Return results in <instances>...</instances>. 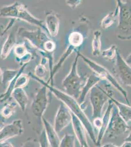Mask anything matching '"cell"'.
Returning <instances> with one entry per match:
<instances>
[{
  "label": "cell",
  "instance_id": "obj_1",
  "mask_svg": "<svg viewBox=\"0 0 131 147\" xmlns=\"http://www.w3.org/2000/svg\"><path fill=\"white\" fill-rule=\"evenodd\" d=\"M30 76L37 82L42 85L46 86L48 90L52 92L57 99L66 105L71 113L73 114L81 122L85 127L86 132L90 137L92 142L95 145L96 142V136L95 133V129L93 127V124L88 118V116L84 112L83 107L80 105L77 99L66 93L60 90L53 86L47 84L46 82L37 78L34 75L30 74Z\"/></svg>",
  "mask_w": 131,
  "mask_h": 147
},
{
  "label": "cell",
  "instance_id": "obj_2",
  "mask_svg": "<svg viewBox=\"0 0 131 147\" xmlns=\"http://www.w3.org/2000/svg\"><path fill=\"white\" fill-rule=\"evenodd\" d=\"M79 51H77V55L75 57L71 68L68 74L62 81V85L67 94L74 98H79L82 89L86 82L88 76H80L77 72V63L79 58Z\"/></svg>",
  "mask_w": 131,
  "mask_h": 147
},
{
  "label": "cell",
  "instance_id": "obj_3",
  "mask_svg": "<svg viewBox=\"0 0 131 147\" xmlns=\"http://www.w3.org/2000/svg\"><path fill=\"white\" fill-rule=\"evenodd\" d=\"M0 17L18 19L32 25L36 26L47 32L43 20L36 18L32 15L24 5L18 2L0 9Z\"/></svg>",
  "mask_w": 131,
  "mask_h": 147
},
{
  "label": "cell",
  "instance_id": "obj_4",
  "mask_svg": "<svg viewBox=\"0 0 131 147\" xmlns=\"http://www.w3.org/2000/svg\"><path fill=\"white\" fill-rule=\"evenodd\" d=\"M79 55V57H81L83 59L84 62L86 63L87 65L90 67L95 75L99 77L102 80H107L116 89L119 91L124 98L127 104L130 105L129 100H128L127 91L123 88L118 80L116 79V78L107 69L99 64L97 63V62H95L93 60L82 55L80 52Z\"/></svg>",
  "mask_w": 131,
  "mask_h": 147
},
{
  "label": "cell",
  "instance_id": "obj_5",
  "mask_svg": "<svg viewBox=\"0 0 131 147\" xmlns=\"http://www.w3.org/2000/svg\"><path fill=\"white\" fill-rule=\"evenodd\" d=\"M89 99L92 107V118H101L102 116L103 107L113 96L112 91L108 89L102 88L98 84L92 88L89 92Z\"/></svg>",
  "mask_w": 131,
  "mask_h": 147
},
{
  "label": "cell",
  "instance_id": "obj_6",
  "mask_svg": "<svg viewBox=\"0 0 131 147\" xmlns=\"http://www.w3.org/2000/svg\"><path fill=\"white\" fill-rule=\"evenodd\" d=\"M130 129V127L120 116L117 107L114 104L105 136L109 138H116L126 134Z\"/></svg>",
  "mask_w": 131,
  "mask_h": 147
},
{
  "label": "cell",
  "instance_id": "obj_7",
  "mask_svg": "<svg viewBox=\"0 0 131 147\" xmlns=\"http://www.w3.org/2000/svg\"><path fill=\"white\" fill-rule=\"evenodd\" d=\"M18 35L26 39L32 45L38 50L44 52L46 44L52 40L41 28H38L36 30H30L24 28H20L17 32Z\"/></svg>",
  "mask_w": 131,
  "mask_h": 147
},
{
  "label": "cell",
  "instance_id": "obj_8",
  "mask_svg": "<svg viewBox=\"0 0 131 147\" xmlns=\"http://www.w3.org/2000/svg\"><path fill=\"white\" fill-rule=\"evenodd\" d=\"M48 89L42 85L37 92L31 105V109L33 115L39 120H42L44 114L48 107Z\"/></svg>",
  "mask_w": 131,
  "mask_h": 147
},
{
  "label": "cell",
  "instance_id": "obj_9",
  "mask_svg": "<svg viewBox=\"0 0 131 147\" xmlns=\"http://www.w3.org/2000/svg\"><path fill=\"white\" fill-rule=\"evenodd\" d=\"M115 60V65L113 68V72L124 85L131 86V66L127 63L118 48L116 50Z\"/></svg>",
  "mask_w": 131,
  "mask_h": 147
},
{
  "label": "cell",
  "instance_id": "obj_10",
  "mask_svg": "<svg viewBox=\"0 0 131 147\" xmlns=\"http://www.w3.org/2000/svg\"><path fill=\"white\" fill-rule=\"evenodd\" d=\"M118 7V28L124 32L131 30V7L127 3L116 1Z\"/></svg>",
  "mask_w": 131,
  "mask_h": 147
},
{
  "label": "cell",
  "instance_id": "obj_11",
  "mask_svg": "<svg viewBox=\"0 0 131 147\" xmlns=\"http://www.w3.org/2000/svg\"><path fill=\"white\" fill-rule=\"evenodd\" d=\"M72 115L66 105L61 102L57 110L54 122V129L58 134L71 123Z\"/></svg>",
  "mask_w": 131,
  "mask_h": 147
},
{
  "label": "cell",
  "instance_id": "obj_12",
  "mask_svg": "<svg viewBox=\"0 0 131 147\" xmlns=\"http://www.w3.org/2000/svg\"><path fill=\"white\" fill-rule=\"evenodd\" d=\"M22 120H15L11 124L5 125L0 129V142L8 140L9 139L21 136L24 133Z\"/></svg>",
  "mask_w": 131,
  "mask_h": 147
},
{
  "label": "cell",
  "instance_id": "obj_13",
  "mask_svg": "<svg viewBox=\"0 0 131 147\" xmlns=\"http://www.w3.org/2000/svg\"><path fill=\"white\" fill-rule=\"evenodd\" d=\"M72 115L71 124L73 125L75 137L78 140L81 147H90L87 139L86 131L81 121L73 114Z\"/></svg>",
  "mask_w": 131,
  "mask_h": 147
},
{
  "label": "cell",
  "instance_id": "obj_14",
  "mask_svg": "<svg viewBox=\"0 0 131 147\" xmlns=\"http://www.w3.org/2000/svg\"><path fill=\"white\" fill-rule=\"evenodd\" d=\"M45 27L47 32L53 37L56 36L60 27V19L54 12H48L46 13Z\"/></svg>",
  "mask_w": 131,
  "mask_h": 147
},
{
  "label": "cell",
  "instance_id": "obj_15",
  "mask_svg": "<svg viewBox=\"0 0 131 147\" xmlns=\"http://www.w3.org/2000/svg\"><path fill=\"white\" fill-rule=\"evenodd\" d=\"M113 105L114 104L113 102L109 100L108 102V106L106 111L103 114V116L101 117V126L98 130V136H96V142L95 144V145L98 147L101 146V142L102 141L103 137L104 136L105 131L109 122L110 118Z\"/></svg>",
  "mask_w": 131,
  "mask_h": 147
},
{
  "label": "cell",
  "instance_id": "obj_16",
  "mask_svg": "<svg viewBox=\"0 0 131 147\" xmlns=\"http://www.w3.org/2000/svg\"><path fill=\"white\" fill-rule=\"evenodd\" d=\"M43 124V129L45 130L46 139L50 144V147H59L60 144V138L55 131L53 126L47 120L45 117L42 118Z\"/></svg>",
  "mask_w": 131,
  "mask_h": 147
},
{
  "label": "cell",
  "instance_id": "obj_17",
  "mask_svg": "<svg viewBox=\"0 0 131 147\" xmlns=\"http://www.w3.org/2000/svg\"><path fill=\"white\" fill-rule=\"evenodd\" d=\"M101 80H102L95 74H93L88 76L86 82L82 89L79 97L77 99V101L80 105L81 106L82 105V104L85 101L87 95L90 92L92 88L99 84Z\"/></svg>",
  "mask_w": 131,
  "mask_h": 147
},
{
  "label": "cell",
  "instance_id": "obj_18",
  "mask_svg": "<svg viewBox=\"0 0 131 147\" xmlns=\"http://www.w3.org/2000/svg\"><path fill=\"white\" fill-rule=\"evenodd\" d=\"M75 49L76 48L75 47L69 45L67 49L65 51V52L60 57V59L57 63L56 64L53 66L52 72L50 73V78L48 79V82H46L47 84H49L50 85L52 86H53V78L55 74L56 73L57 71L59 70V69L61 68L63 63L65 62V60H66L67 59L70 57V55L73 53V51L75 50Z\"/></svg>",
  "mask_w": 131,
  "mask_h": 147
},
{
  "label": "cell",
  "instance_id": "obj_19",
  "mask_svg": "<svg viewBox=\"0 0 131 147\" xmlns=\"http://www.w3.org/2000/svg\"><path fill=\"white\" fill-rule=\"evenodd\" d=\"M11 96L23 111L26 110L28 105V97L23 88H16L12 92Z\"/></svg>",
  "mask_w": 131,
  "mask_h": 147
},
{
  "label": "cell",
  "instance_id": "obj_20",
  "mask_svg": "<svg viewBox=\"0 0 131 147\" xmlns=\"http://www.w3.org/2000/svg\"><path fill=\"white\" fill-rule=\"evenodd\" d=\"M110 100L116 106L118 111V113L120 116L122 118V119L127 124L131 122V109L130 105L123 104L122 102H120L113 98V96L110 97Z\"/></svg>",
  "mask_w": 131,
  "mask_h": 147
},
{
  "label": "cell",
  "instance_id": "obj_21",
  "mask_svg": "<svg viewBox=\"0 0 131 147\" xmlns=\"http://www.w3.org/2000/svg\"><path fill=\"white\" fill-rule=\"evenodd\" d=\"M16 31H12L3 44L1 53V58L3 59H7L12 49L16 45Z\"/></svg>",
  "mask_w": 131,
  "mask_h": 147
},
{
  "label": "cell",
  "instance_id": "obj_22",
  "mask_svg": "<svg viewBox=\"0 0 131 147\" xmlns=\"http://www.w3.org/2000/svg\"><path fill=\"white\" fill-rule=\"evenodd\" d=\"M101 36L102 32L100 30L93 32V37L92 41V54L93 56L98 57L101 54Z\"/></svg>",
  "mask_w": 131,
  "mask_h": 147
},
{
  "label": "cell",
  "instance_id": "obj_23",
  "mask_svg": "<svg viewBox=\"0 0 131 147\" xmlns=\"http://www.w3.org/2000/svg\"><path fill=\"white\" fill-rule=\"evenodd\" d=\"M48 62V59L45 56H42L40 64L37 66L35 69V77L45 81L48 70L46 67V64Z\"/></svg>",
  "mask_w": 131,
  "mask_h": 147
},
{
  "label": "cell",
  "instance_id": "obj_24",
  "mask_svg": "<svg viewBox=\"0 0 131 147\" xmlns=\"http://www.w3.org/2000/svg\"><path fill=\"white\" fill-rule=\"evenodd\" d=\"M118 7L116 6L115 10L110 12L103 18L101 22V27L104 30H106L111 27L116 21L118 17Z\"/></svg>",
  "mask_w": 131,
  "mask_h": 147
},
{
  "label": "cell",
  "instance_id": "obj_25",
  "mask_svg": "<svg viewBox=\"0 0 131 147\" xmlns=\"http://www.w3.org/2000/svg\"><path fill=\"white\" fill-rule=\"evenodd\" d=\"M69 45L77 49L82 45L84 41V36L79 32H73L70 34L69 37Z\"/></svg>",
  "mask_w": 131,
  "mask_h": 147
},
{
  "label": "cell",
  "instance_id": "obj_26",
  "mask_svg": "<svg viewBox=\"0 0 131 147\" xmlns=\"http://www.w3.org/2000/svg\"><path fill=\"white\" fill-rule=\"evenodd\" d=\"M20 71L18 70H6L2 74V83L5 85H8L13 80Z\"/></svg>",
  "mask_w": 131,
  "mask_h": 147
},
{
  "label": "cell",
  "instance_id": "obj_27",
  "mask_svg": "<svg viewBox=\"0 0 131 147\" xmlns=\"http://www.w3.org/2000/svg\"><path fill=\"white\" fill-rule=\"evenodd\" d=\"M17 105L16 102H13L7 104L1 110V116L5 119L9 118L15 112V107Z\"/></svg>",
  "mask_w": 131,
  "mask_h": 147
},
{
  "label": "cell",
  "instance_id": "obj_28",
  "mask_svg": "<svg viewBox=\"0 0 131 147\" xmlns=\"http://www.w3.org/2000/svg\"><path fill=\"white\" fill-rule=\"evenodd\" d=\"M59 147H75V137L71 134H65L60 140Z\"/></svg>",
  "mask_w": 131,
  "mask_h": 147
},
{
  "label": "cell",
  "instance_id": "obj_29",
  "mask_svg": "<svg viewBox=\"0 0 131 147\" xmlns=\"http://www.w3.org/2000/svg\"><path fill=\"white\" fill-rule=\"evenodd\" d=\"M117 49L118 48L116 46L113 45L111 47L103 51L101 53V55L105 60L112 61L115 59Z\"/></svg>",
  "mask_w": 131,
  "mask_h": 147
},
{
  "label": "cell",
  "instance_id": "obj_30",
  "mask_svg": "<svg viewBox=\"0 0 131 147\" xmlns=\"http://www.w3.org/2000/svg\"><path fill=\"white\" fill-rule=\"evenodd\" d=\"M14 53L17 60L27 55L30 52H29L25 43H23L16 46L14 48Z\"/></svg>",
  "mask_w": 131,
  "mask_h": 147
},
{
  "label": "cell",
  "instance_id": "obj_31",
  "mask_svg": "<svg viewBox=\"0 0 131 147\" xmlns=\"http://www.w3.org/2000/svg\"><path fill=\"white\" fill-rule=\"evenodd\" d=\"M29 82V76L27 74H21L17 79L15 84V88H23L28 84ZM14 88V89H15Z\"/></svg>",
  "mask_w": 131,
  "mask_h": 147
},
{
  "label": "cell",
  "instance_id": "obj_32",
  "mask_svg": "<svg viewBox=\"0 0 131 147\" xmlns=\"http://www.w3.org/2000/svg\"><path fill=\"white\" fill-rule=\"evenodd\" d=\"M39 147H50V144L46 139L44 129H43L39 138Z\"/></svg>",
  "mask_w": 131,
  "mask_h": 147
},
{
  "label": "cell",
  "instance_id": "obj_33",
  "mask_svg": "<svg viewBox=\"0 0 131 147\" xmlns=\"http://www.w3.org/2000/svg\"><path fill=\"white\" fill-rule=\"evenodd\" d=\"M15 21H16V19H11L9 23L8 24V25L5 28L4 26L0 24V38L7 32V30L12 27V25H13Z\"/></svg>",
  "mask_w": 131,
  "mask_h": 147
},
{
  "label": "cell",
  "instance_id": "obj_34",
  "mask_svg": "<svg viewBox=\"0 0 131 147\" xmlns=\"http://www.w3.org/2000/svg\"><path fill=\"white\" fill-rule=\"evenodd\" d=\"M22 147H39L38 142L33 139H29L24 143Z\"/></svg>",
  "mask_w": 131,
  "mask_h": 147
},
{
  "label": "cell",
  "instance_id": "obj_35",
  "mask_svg": "<svg viewBox=\"0 0 131 147\" xmlns=\"http://www.w3.org/2000/svg\"><path fill=\"white\" fill-rule=\"evenodd\" d=\"M66 3L72 9H75L81 3V1H66Z\"/></svg>",
  "mask_w": 131,
  "mask_h": 147
},
{
  "label": "cell",
  "instance_id": "obj_36",
  "mask_svg": "<svg viewBox=\"0 0 131 147\" xmlns=\"http://www.w3.org/2000/svg\"><path fill=\"white\" fill-rule=\"evenodd\" d=\"M0 147H14L11 142L8 140L0 142Z\"/></svg>",
  "mask_w": 131,
  "mask_h": 147
},
{
  "label": "cell",
  "instance_id": "obj_37",
  "mask_svg": "<svg viewBox=\"0 0 131 147\" xmlns=\"http://www.w3.org/2000/svg\"><path fill=\"white\" fill-rule=\"evenodd\" d=\"M5 119L1 116H0V129L5 125Z\"/></svg>",
  "mask_w": 131,
  "mask_h": 147
},
{
  "label": "cell",
  "instance_id": "obj_38",
  "mask_svg": "<svg viewBox=\"0 0 131 147\" xmlns=\"http://www.w3.org/2000/svg\"><path fill=\"white\" fill-rule=\"evenodd\" d=\"M131 142H127L124 141L122 145L120 147H131Z\"/></svg>",
  "mask_w": 131,
  "mask_h": 147
},
{
  "label": "cell",
  "instance_id": "obj_39",
  "mask_svg": "<svg viewBox=\"0 0 131 147\" xmlns=\"http://www.w3.org/2000/svg\"><path fill=\"white\" fill-rule=\"evenodd\" d=\"M99 147H118L117 146L115 145L114 144L112 143H108V144H105L102 146H100Z\"/></svg>",
  "mask_w": 131,
  "mask_h": 147
},
{
  "label": "cell",
  "instance_id": "obj_40",
  "mask_svg": "<svg viewBox=\"0 0 131 147\" xmlns=\"http://www.w3.org/2000/svg\"><path fill=\"white\" fill-rule=\"evenodd\" d=\"M124 141H127V142H131V132H130L128 136L126 137Z\"/></svg>",
  "mask_w": 131,
  "mask_h": 147
},
{
  "label": "cell",
  "instance_id": "obj_41",
  "mask_svg": "<svg viewBox=\"0 0 131 147\" xmlns=\"http://www.w3.org/2000/svg\"><path fill=\"white\" fill-rule=\"evenodd\" d=\"M2 74H3V72H2V70H1V69L0 68V76L2 75Z\"/></svg>",
  "mask_w": 131,
  "mask_h": 147
},
{
  "label": "cell",
  "instance_id": "obj_42",
  "mask_svg": "<svg viewBox=\"0 0 131 147\" xmlns=\"http://www.w3.org/2000/svg\"><path fill=\"white\" fill-rule=\"evenodd\" d=\"M0 84H1V82H0Z\"/></svg>",
  "mask_w": 131,
  "mask_h": 147
},
{
  "label": "cell",
  "instance_id": "obj_43",
  "mask_svg": "<svg viewBox=\"0 0 131 147\" xmlns=\"http://www.w3.org/2000/svg\"></svg>",
  "mask_w": 131,
  "mask_h": 147
}]
</instances>
